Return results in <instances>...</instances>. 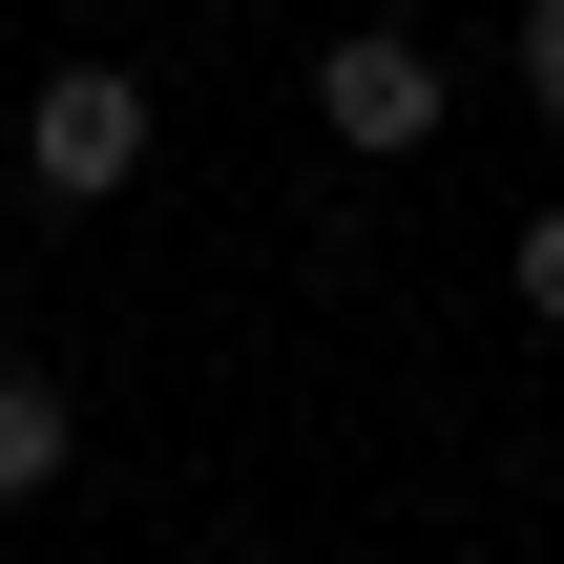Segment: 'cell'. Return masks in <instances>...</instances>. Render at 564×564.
<instances>
[{
    "mask_svg": "<svg viewBox=\"0 0 564 564\" xmlns=\"http://www.w3.org/2000/svg\"><path fill=\"white\" fill-rule=\"evenodd\" d=\"M126 167H147V63H63V84L21 105V188H42V209H105Z\"/></svg>",
    "mask_w": 564,
    "mask_h": 564,
    "instance_id": "1",
    "label": "cell"
},
{
    "mask_svg": "<svg viewBox=\"0 0 564 564\" xmlns=\"http://www.w3.org/2000/svg\"><path fill=\"white\" fill-rule=\"evenodd\" d=\"M314 126H335L356 167L440 147V42H419V21H356V42H314Z\"/></svg>",
    "mask_w": 564,
    "mask_h": 564,
    "instance_id": "2",
    "label": "cell"
},
{
    "mask_svg": "<svg viewBox=\"0 0 564 564\" xmlns=\"http://www.w3.org/2000/svg\"><path fill=\"white\" fill-rule=\"evenodd\" d=\"M63 460H84V419H63V377H21V356H0V502H42Z\"/></svg>",
    "mask_w": 564,
    "mask_h": 564,
    "instance_id": "3",
    "label": "cell"
},
{
    "mask_svg": "<svg viewBox=\"0 0 564 564\" xmlns=\"http://www.w3.org/2000/svg\"><path fill=\"white\" fill-rule=\"evenodd\" d=\"M523 105L564 126V0H523Z\"/></svg>",
    "mask_w": 564,
    "mask_h": 564,
    "instance_id": "4",
    "label": "cell"
},
{
    "mask_svg": "<svg viewBox=\"0 0 564 564\" xmlns=\"http://www.w3.org/2000/svg\"><path fill=\"white\" fill-rule=\"evenodd\" d=\"M523 314H544V335H564V209H544V230H523Z\"/></svg>",
    "mask_w": 564,
    "mask_h": 564,
    "instance_id": "5",
    "label": "cell"
}]
</instances>
